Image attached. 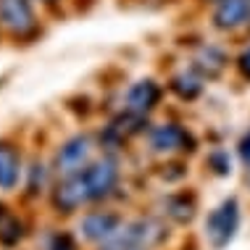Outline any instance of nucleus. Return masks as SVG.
I'll return each mask as SVG.
<instances>
[{"instance_id": "4468645a", "label": "nucleus", "mask_w": 250, "mask_h": 250, "mask_svg": "<svg viewBox=\"0 0 250 250\" xmlns=\"http://www.w3.org/2000/svg\"><path fill=\"white\" fill-rule=\"evenodd\" d=\"M50 174L53 168H48L45 164H40V161H32L29 168H24V190L29 198H37V195H42L45 190H50Z\"/></svg>"}, {"instance_id": "4be33fe9", "label": "nucleus", "mask_w": 250, "mask_h": 250, "mask_svg": "<svg viewBox=\"0 0 250 250\" xmlns=\"http://www.w3.org/2000/svg\"><path fill=\"white\" fill-rule=\"evenodd\" d=\"M3 213H5V206H3V203H0V219H3Z\"/></svg>"}, {"instance_id": "9b49d317", "label": "nucleus", "mask_w": 250, "mask_h": 250, "mask_svg": "<svg viewBox=\"0 0 250 250\" xmlns=\"http://www.w3.org/2000/svg\"><path fill=\"white\" fill-rule=\"evenodd\" d=\"M24 179L21 150L11 140H0V192H16Z\"/></svg>"}, {"instance_id": "7ed1b4c3", "label": "nucleus", "mask_w": 250, "mask_h": 250, "mask_svg": "<svg viewBox=\"0 0 250 250\" xmlns=\"http://www.w3.org/2000/svg\"><path fill=\"white\" fill-rule=\"evenodd\" d=\"M242 221V206L234 195H229L213 208L211 213L206 216V224H203V232H206V240L213 250H224L229 242L237 237V229Z\"/></svg>"}, {"instance_id": "20e7f679", "label": "nucleus", "mask_w": 250, "mask_h": 250, "mask_svg": "<svg viewBox=\"0 0 250 250\" xmlns=\"http://www.w3.org/2000/svg\"><path fill=\"white\" fill-rule=\"evenodd\" d=\"M82 177L87 182V190H90V198L92 203H100V200H108L113 198L121 185V161L116 153H103V155H95L90 166L82 171Z\"/></svg>"}, {"instance_id": "ddd939ff", "label": "nucleus", "mask_w": 250, "mask_h": 250, "mask_svg": "<svg viewBox=\"0 0 250 250\" xmlns=\"http://www.w3.org/2000/svg\"><path fill=\"white\" fill-rule=\"evenodd\" d=\"M195 208H198V203H195L192 195L187 192H171L164 198V216H168L171 221H177V224H187V221H192L195 216Z\"/></svg>"}, {"instance_id": "a211bd4d", "label": "nucleus", "mask_w": 250, "mask_h": 250, "mask_svg": "<svg viewBox=\"0 0 250 250\" xmlns=\"http://www.w3.org/2000/svg\"><path fill=\"white\" fill-rule=\"evenodd\" d=\"M234 69H237V74L245 82H250V42L242 45V50L234 56Z\"/></svg>"}, {"instance_id": "6ab92c4d", "label": "nucleus", "mask_w": 250, "mask_h": 250, "mask_svg": "<svg viewBox=\"0 0 250 250\" xmlns=\"http://www.w3.org/2000/svg\"><path fill=\"white\" fill-rule=\"evenodd\" d=\"M237 155H240L242 164H250V129L240 137V143H237Z\"/></svg>"}, {"instance_id": "412c9836", "label": "nucleus", "mask_w": 250, "mask_h": 250, "mask_svg": "<svg viewBox=\"0 0 250 250\" xmlns=\"http://www.w3.org/2000/svg\"><path fill=\"white\" fill-rule=\"evenodd\" d=\"M40 3H42V5H58L61 0H40Z\"/></svg>"}, {"instance_id": "2eb2a0df", "label": "nucleus", "mask_w": 250, "mask_h": 250, "mask_svg": "<svg viewBox=\"0 0 250 250\" xmlns=\"http://www.w3.org/2000/svg\"><path fill=\"white\" fill-rule=\"evenodd\" d=\"M26 237V224L19 216H11V213H3L0 219V245L3 248H16L19 242Z\"/></svg>"}, {"instance_id": "dca6fc26", "label": "nucleus", "mask_w": 250, "mask_h": 250, "mask_svg": "<svg viewBox=\"0 0 250 250\" xmlns=\"http://www.w3.org/2000/svg\"><path fill=\"white\" fill-rule=\"evenodd\" d=\"M206 166L211 168L216 177H229V174H232V155H229L224 147H216V150L208 153Z\"/></svg>"}, {"instance_id": "423d86ee", "label": "nucleus", "mask_w": 250, "mask_h": 250, "mask_svg": "<svg viewBox=\"0 0 250 250\" xmlns=\"http://www.w3.org/2000/svg\"><path fill=\"white\" fill-rule=\"evenodd\" d=\"M161 98H164V84L153 77H140L126 87L121 98V111L137 119H150L153 111L161 105Z\"/></svg>"}, {"instance_id": "1a4fd4ad", "label": "nucleus", "mask_w": 250, "mask_h": 250, "mask_svg": "<svg viewBox=\"0 0 250 250\" xmlns=\"http://www.w3.org/2000/svg\"><path fill=\"white\" fill-rule=\"evenodd\" d=\"M211 26L221 35H234L250 26V0H213Z\"/></svg>"}, {"instance_id": "9d476101", "label": "nucleus", "mask_w": 250, "mask_h": 250, "mask_svg": "<svg viewBox=\"0 0 250 250\" xmlns=\"http://www.w3.org/2000/svg\"><path fill=\"white\" fill-rule=\"evenodd\" d=\"M190 66L206 79V82H211V79H219L221 74L227 71L229 53L221 48L219 42H200L198 48L192 50V63Z\"/></svg>"}, {"instance_id": "f8f14e48", "label": "nucleus", "mask_w": 250, "mask_h": 250, "mask_svg": "<svg viewBox=\"0 0 250 250\" xmlns=\"http://www.w3.org/2000/svg\"><path fill=\"white\" fill-rule=\"evenodd\" d=\"M168 90H171L182 103H195V100L203 95V90H206V79H203L192 66H187V69L177 71L168 79Z\"/></svg>"}, {"instance_id": "5701e85b", "label": "nucleus", "mask_w": 250, "mask_h": 250, "mask_svg": "<svg viewBox=\"0 0 250 250\" xmlns=\"http://www.w3.org/2000/svg\"><path fill=\"white\" fill-rule=\"evenodd\" d=\"M211 3H213V0H211Z\"/></svg>"}, {"instance_id": "f03ea898", "label": "nucleus", "mask_w": 250, "mask_h": 250, "mask_svg": "<svg viewBox=\"0 0 250 250\" xmlns=\"http://www.w3.org/2000/svg\"><path fill=\"white\" fill-rule=\"evenodd\" d=\"M147 147L155 155L164 158H174V155H187L195 153L198 147V137L179 121H161V124H150L145 132Z\"/></svg>"}, {"instance_id": "0eeeda50", "label": "nucleus", "mask_w": 250, "mask_h": 250, "mask_svg": "<svg viewBox=\"0 0 250 250\" xmlns=\"http://www.w3.org/2000/svg\"><path fill=\"white\" fill-rule=\"evenodd\" d=\"M90 190L82 174H71V177H58L50 187V206L53 211L61 216H71L82 211L84 206H90Z\"/></svg>"}, {"instance_id": "f3484780", "label": "nucleus", "mask_w": 250, "mask_h": 250, "mask_svg": "<svg viewBox=\"0 0 250 250\" xmlns=\"http://www.w3.org/2000/svg\"><path fill=\"white\" fill-rule=\"evenodd\" d=\"M45 250H79V245L71 232H53L45 242Z\"/></svg>"}, {"instance_id": "6e6552de", "label": "nucleus", "mask_w": 250, "mask_h": 250, "mask_svg": "<svg viewBox=\"0 0 250 250\" xmlns=\"http://www.w3.org/2000/svg\"><path fill=\"white\" fill-rule=\"evenodd\" d=\"M124 224V219L111 211V208H92V211L82 213L79 219V234L92 242V245H103L119 232V227Z\"/></svg>"}, {"instance_id": "f257e3e1", "label": "nucleus", "mask_w": 250, "mask_h": 250, "mask_svg": "<svg viewBox=\"0 0 250 250\" xmlns=\"http://www.w3.org/2000/svg\"><path fill=\"white\" fill-rule=\"evenodd\" d=\"M95 150H98V140L90 132H77L71 137H66L53 153V161H50L53 177L58 179V177L82 174L95 161Z\"/></svg>"}, {"instance_id": "39448f33", "label": "nucleus", "mask_w": 250, "mask_h": 250, "mask_svg": "<svg viewBox=\"0 0 250 250\" xmlns=\"http://www.w3.org/2000/svg\"><path fill=\"white\" fill-rule=\"evenodd\" d=\"M0 29L13 40H29L37 37L40 21L32 0H0Z\"/></svg>"}, {"instance_id": "aec40b11", "label": "nucleus", "mask_w": 250, "mask_h": 250, "mask_svg": "<svg viewBox=\"0 0 250 250\" xmlns=\"http://www.w3.org/2000/svg\"><path fill=\"white\" fill-rule=\"evenodd\" d=\"M245 185L250 187V164H245Z\"/></svg>"}]
</instances>
